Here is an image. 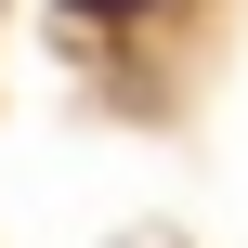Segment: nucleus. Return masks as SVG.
<instances>
[{
	"label": "nucleus",
	"instance_id": "nucleus-1",
	"mask_svg": "<svg viewBox=\"0 0 248 248\" xmlns=\"http://www.w3.org/2000/svg\"><path fill=\"white\" fill-rule=\"evenodd\" d=\"M78 13H144V0H78Z\"/></svg>",
	"mask_w": 248,
	"mask_h": 248
}]
</instances>
